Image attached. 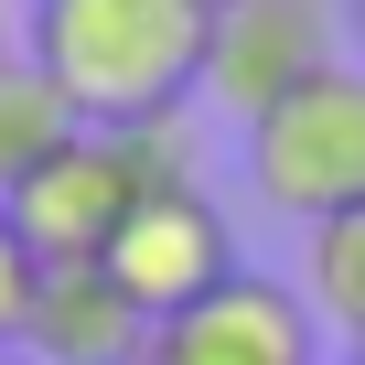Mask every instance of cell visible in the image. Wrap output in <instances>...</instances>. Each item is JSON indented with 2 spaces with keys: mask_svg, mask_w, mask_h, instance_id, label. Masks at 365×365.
<instances>
[{
  "mask_svg": "<svg viewBox=\"0 0 365 365\" xmlns=\"http://www.w3.org/2000/svg\"><path fill=\"white\" fill-rule=\"evenodd\" d=\"M0 365H22V354H0Z\"/></svg>",
  "mask_w": 365,
  "mask_h": 365,
  "instance_id": "13",
  "label": "cell"
},
{
  "mask_svg": "<svg viewBox=\"0 0 365 365\" xmlns=\"http://www.w3.org/2000/svg\"><path fill=\"white\" fill-rule=\"evenodd\" d=\"M22 11L33 0H0V65H22Z\"/></svg>",
  "mask_w": 365,
  "mask_h": 365,
  "instance_id": "11",
  "label": "cell"
},
{
  "mask_svg": "<svg viewBox=\"0 0 365 365\" xmlns=\"http://www.w3.org/2000/svg\"><path fill=\"white\" fill-rule=\"evenodd\" d=\"M247 182L269 194V215H301V226L365 215V65H333L301 97H279L247 129Z\"/></svg>",
  "mask_w": 365,
  "mask_h": 365,
  "instance_id": "3",
  "label": "cell"
},
{
  "mask_svg": "<svg viewBox=\"0 0 365 365\" xmlns=\"http://www.w3.org/2000/svg\"><path fill=\"white\" fill-rule=\"evenodd\" d=\"M354 33H365V0H354Z\"/></svg>",
  "mask_w": 365,
  "mask_h": 365,
  "instance_id": "12",
  "label": "cell"
},
{
  "mask_svg": "<svg viewBox=\"0 0 365 365\" xmlns=\"http://www.w3.org/2000/svg\"><path fill=\"white\" fill-rule=\"evenodd\" d=\"M76 129H86V118H76V97H65L33 54H22V65H0V205H11V194H22V182H33Z\"/></svg>",
  "mask_w": 365,
  "mask_h": 365,
  "instance_id": "8",
  "label": "cell"
},
{
  "mask_svg": "<svg viewBox=\"0 0 365 365\" xmlns=\"http://www.w3.org/2000/svg\"><path fill=\"white\" fill-rule=\"evenodd\" d=\"M97 269H108V279H118L150 322H172V312L215 301L247 258H237V237H226V215H215V194H205V182H194V172H161Z\"/></svg>",
  "mask_w": 365,
  "mask_h": 365,
  "instance_id": "5",
  "label": "cell"
},
{
  "mask_svg": "<svg viewBox=\"0 0 365 365\" xmlns=\"http://www.w3.org/2000/svg\"><path fill=\"white\" fill-rule=\"evenodd\" d=\"M215 0H33L22 54L76 97L86 129H172L182 97H205Z\"/></svg>",
  "mask_w": 365,
  "mask_h": 365,
  "instance_id": "1",
  "label": "cell"
},
{
  "mask_svg": "<svg viewBox=\"0 0 365 365\" xmlns=\"http://www.w3.org/2000/svg\"><path fill=\"white\" fill-rule=\"evenodd\" d=\"M150 365H322V312H312V290H290L269 269H237L215 301L161 322Z\"/></svg>",
  "mask_w": 365,
  "mask_h": 365,
  "instance_id": "6",
  "label": "cell"
},
{
  "mask_svg": "<svg viewBox=\"0 0 365 365\" xmlns=\"http://www.w3.org/2000/svg\"><path fill=\"white\" fill-rule=\"evenodd\" d=\"M161 322L108 279V269H43L33 322H22V365H150Z\"/></svg>",
  "mask_w": 365,
  "mask_h": 365,
  "instance_id": "7",
  "label": "cell"
},
{
  "mask_svg": "<svg viewBox=\"0 0 365 365\" xmlns=\"http://www.w3.org/2000/svg\"><path fill=\"white\" fill-rule=\"evenodd\" d=\"M312 312H322V322H344V333H354V354H365V215L312 226Z\"/></svg>",
  "mask_w": 365,
  "mask_h": 365,
  "instance_id": "9",
  "label": "cell"
},
{
  "mask_svg": "<svg viewBox=\"0 0 365 365\" xmlns=\"http://www.w3.org/2000/svg\"><path fill=\"white\" fill-rule=\"evenodd\" d=\"M344 65V0H215L205 33V97L226 118H269L279 97H301L312 76Z\"/></svg>",
  "mask_w": 365,
  "mask_h": 365,
  "instance_id": "4",
  "label": "cell"
},
{
  "mask_svg": "<svg viewBox=\"0 0 365 365\" xmlns=\"http://www.w3.org/2000/svg\"><path fill=\"white\" fill-rule=\"evenodd\" d=\"M33 290H43V258L22 247L11 205H0V354H22V322H33Z\"/></svg>",
  "mask_w": 365,
  "mask_h": 365,
  "instance_id": "10",
  "label": "cell"
},
{
  "mask_svg": "<svg viewBox=\"0 0 365 365\" xmlns=\"http://www.w3.org/2000/svg\"><path fill=\"white\" fill-rule=\"evenodd\" d=\"M161 172H182L172 161V129H76L22 194H11V226H22V247L43 269H97Z\"/></svg>",
  "mask_w": 365,
  "mask_h": 365,
  "instance_id": "2",
  "label": "cell"
}]
</instances>
